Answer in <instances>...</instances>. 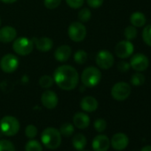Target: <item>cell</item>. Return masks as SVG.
<instances>
[{
	"mask_svg": "<svg viewBox=\"0 0 151 151\" xmlns=\"http://www.w3.org/2000/svg\"><path fill=\"white\" fill-rule=\"evenodd\" d=\"M53 80L60 89L70 91L78 86L79 75L77 69L72 66L61 65L55 69L53 73Z\"/></svg>",
	"mask_w": 151,
	"mask_h": 151,
	"instance_id": "cell-1",
	"label": "cell"
},
{
	"mask_svg": "<svg viewBox=\"0 0 151 151\" xmlns=\"http://www.w3.org/2000/svg\"><path fill=\"white\" fill-rule=\"evenodd\" d=\"M41 141L49 149H56L61 143V134L60 131L53 127L45 129L41 134Z\"/></svg>",
	"mask_w": 151,
	"mask_h": 151,
	"instance_id": "cell-2",
	"label": "cell"
},
{
	"mask_svg": "<svg viewBox=\"0 0 151 151\" xmlns=\"http://www.w3.org/2000/svg\"><path fill=\"white\" fill-rule=\"evenodd\" d=\"M101 79V73L95 67H88L84 69L81 75V81L86 87L92 88L96 86Z\"/></svg>",
	"mask_w": 151,
	"mask_h": 151,
	"instance_id": "cell-3",
	"label": "cell"
},
{
	"mask_svg": "<svg viewBox=\"0 0 151 151\" xmlns=\"http://www.w3.org/2000/svg\"><path fill=\"white\" fill-rule=\"evenodd\" d=\"M0 130L6 136H14L20 130V123L14 116H6L0 120Z\"/></svg>",
	"mask_w": 151,
	"mask_h": 151,
	"instance_id": "cell-4",
	"label": "cell"
},
{
	"mask_svg": "<svg viewBox=\"0 0 151 151\" xmlns=\"http://www.w3.org/2000/svg\"><path fill=\"white\" fill-rule=\"evenodd\" d=\"M34 48V43L32 39L27 38L25 37L15 38L14 44H13V49L14 51L22 56H25L29 54Z\"/></svg>",
	"mask_w": 151,
	"mask_h": 151,
	"instance_id": "cell-5",
	"label": "cell"
},
{
	"mask_svg": "<svg viewBox=\"0 0 151 151\" xmlns=\"http://www.w3.org/2000/svg\"><path fill=\"white\" fill-rule=\"evenodd\" d=\"M69 38L74 42H81L86 37V28L79 22H72L68 29Z\"/></svg>",
	"mask_w": 151,
	"mask_h": 151,
	"instance_id": "cell-6",
	"label": "cell"
},
{
	"mask_svg": "<svg viewBox=\"0 0 151 151\" xmlns=\"http://www.w3.org/2000/svg\"><path fill=\"white\" fill-rule=\"evenodd\" d=\"M131 91L132 89L129 84L125 82H118L113 86L111 89V95L116 101H122L130 96Z\"/></svg>",
	"mask_w": 151,
	"mask_h": 151,
	"instance_id": "cell-7",
	"label": "cell"
},
{
	"mask_svg": "<svg viewBox=\"0 0 151 151\" xmlns=\"http://www.w3.org/2000/svg\"><path fill=\"white\" fill-rule=\"evenodd\" d=\"M19 66V59L17 56L8 53L3 56L0 60V68L6 73H13L14 72Z\"/></svg>",
	"mask_w": 151,
	"mask_h": 151,
	"instance_id": "cell-8",
	"label": "cell"
},
{
	"mask_svg": "<svg viewBox=\"0 0 151 151\" xmlns=\"http://www.w3.org/2000/svg\"><path fill=\"white\" fill-rule=\"evenodd\" d=\"M96 64L102 69H109L114 65V56L108 50H101L95 58Z\"/></svg>",
	"mask_w": 151,
	"mask_h": 151,
	"instance_id": "cell-9",
	"label": "cell"
},
{
	"mask_svg": "<svg viewBox=\"0 0 151 151\" xmlns=\"http://www.w3.org/2000/svg\"><path fill=\"white\" fill-rule=\"evenodd\" d=\"M134 51V46L129 40H123L116 44L115 52L118 58L126 59L130 57Z\"/></svg>",
	"mask_w": 151,
	"mask_h": 151,
	"instance_id": "cell-10",
	"label": "cell"
},
{
	"mask_svg": "<svg viewBox=\"0 0 151 151\" xmlns=\"http://www.w3.org/2000/svg\"><path fill=\"white\" fill-rule=\"evenodd\" d=\"M149 60L143 53H137L131 58L130 66L137 72H142L148 68Z\"/></svg>",
	"mask_w": 151,
	"mask_h": 151,
	"instance_id": "cell-11",
	"label": "cell"
},
{
	"mask_svg": "<svg viewBox=\"0 0 151 151\" xmlns=\"http://www.w3.org/2000/svg\"><path fill=\"white\" fill-rule=\"evenodd\" d=\"M58 96L53 91L47 90L44 92L41 95V102L43 106L48 109H52L56 108V106L58 105Z\"/></svg>",
	"mask_w": 151,
	"mask_h": 151,
	"instance_id": "cell-12",
	"label": "cell"
},
{
	"mask_svg": "<svg viewBox=\"0 0 151 151\" xmlns=\"http://www.w3.org/2000/svg\"><path fill=\"white\" fill-rule=\"evenodd\" d=\"M92 147L94 151H108L110 147V139L106 135H97L92 142Z\"/></svg>",
	"mask_w": 151,
	"mask_h": 151,
	"instance_id": "cell-13",
	"label": "cell"
},
{
	"mask_svg": "<svg viewBox=\"0 0 151 151\" xmlns=\"http://www.w3.org/2000/svg\"><path fill=\"white\" fill-rule=\"evenodd\" d=\"M129 143V139L127 135H125L123 132H117L115 135H113L110 144L112 147L116 150H123L124 149Z\"/></svg>",
	"mask_w": 151,
	"mask_h": 151,
	"instance_id": "cell-14",
	"label": "cell"
},
{
	"mask_svg": "<svg viewBox=\"0 0 151 151\" xmlns=\"http://www.w3.org/2000/svg\"><path fill=\"white\" fill-rule=\"evenodd\" d=\"M32 41L34 45H36V47L37 48V50L43 52H49L52 48V45H53L52 40L47 37H34L32 38Z\"/></svg>",
	"mask_w": 151,
	"mask_h": 151,
	"instance_id": "cell-15",
	"label": "cell"
},
{
	"mask_svg": "<svg viewBox=\"0 0 151 151\" xmlns=\"http://www.w3.org/2000/svg\"><path fill=\"white\" fill-rule=\"evenodd\" d=\"M17 31L14 28L11 26H6L0 29V42L10 43L16 38Z\"/></svg>",
	"mask_w": 151,
	"mask_h": 151,
	"instance_id": "cell-16",
	"label": "cell"
},
{
	"mask_svg": "<svg viewBox=\"0 0 151 151\" xmlns=\"http://www.w3.org/2000/svg\"><path fill=\"white\" fill-rule=\"evenodd\" d=\"M73 124L78 129H86L90 124V117L84 112H78L73 116Z\"/></svg>",
	"mask_w": 151,
	"mask_h": 151,
	"instance_id": "cell-17",
	"label": "cell"
},
{
	"mask_svg": "<svg viewBox=\"0 0 151 151\" xmlns=\"http://www.w3.org/2000/svg\"><path fill=\"white\" fill-rule=\"evenodd\" d=\"M71 53H72V51H71L70 46H68L67 45H63L59 46L55 50L54 57H55L56 60H58L60 62H64V61H67L70 58Z\"/></svg>",
	"mask_w": 151,
	"mask_h": 151,
	"instance_id": "cell-18",
	"label": "cell"
},
{
	"mask_svg": "<svg viewBox=\"0 0 151 151\" xmlns=\"http://www.w3.org/2000/svg\"><path fill=\"white\" fill-rule=\"evenodd\" d=\"M98 101L94 97L86 96L84 97L80 102L81 109L86 112H93L98 109Z\"/></svg>",
	"mask_w": 151,
	"mask_h": 151,
	"instance_id": "cell-19",
	"label": "cell"
},
{
	"mask_svg": "<svg viewBox=\"0 0 151 151\" xmlns=\"http://www.w3.org/2000/svg\"><path fill=\"white\" fill-rule=\"evenodd\" d=\"M86 143H87L86 138L82 133L75 134L72 138V145L77 150H79V151L83 150L85 147L86 146Z\"/></svg>",
	"mask_w": 151,
	"mask_h": 151,
	"instance_id": "cell-20",
	"label": "cell"
},
{
	"mask_svg": "<svg viewBox=\"0 0 151 151\" xmlns=\"http://www.w3.org/2000/svg\"><path fill=\"white\" fill-rule=\"evenodd\" d=\"M130 22L133 27L139 28V27L144 26L146 24L147 20H146L144 14H142L140 12H135V13L132 14V15L130 17Z\"/></svg>",
	"mask_w": 151,
	"mask_h": 151,
	"instance_id": "cell-21",
	"label": "cell"
},
{
	"mask_svg": "<svg viewBox=\"0 0 151 151\" xmlns=\"http://www.w3.org/2000/svg\"><path fill=\"white\" fill-rule=\"evenodd\" d=\"M25 151H43V147L40 142L31 139L27 142L25 146Z\"/></svg>",
	"mask_w": 151,
	"mask_h": 151,
	"instance_id": "cell-22",
	"label": "cell"
},
{
	"mask_svg": "<svg viewBox=\"0 0 151 151\" xmlns=\"http://www.w3.org/2000/svg\"><path fill=\"white\" fill-rule=\"evenodd\" d=\"M131 83L134 86H140L145 83V77L140 72H136L132 76Z\"/></svg>",
	"mask_w": 151,
	"mask_h": 151,
	"instance_id": "cell-23",
	"label": "cell"
},
{
	"mask_svg": "<svg viewBox=\"0 0 151 151\" xmlns=\"http://www.w3.org/2000/svg\"><path fill=\"white\" fill-rule=\"evenodd\" d=\"M60 132L63 136L69 137L74 132V126L70 123H64L60 127Z\"/></svg>",
	"mask_w": 151,
	"mask_h": 151,
	"instance_id": "cell-24",
	"label": "cell"
},
{
	"mask_svg": "<svg viewBox=\"0 0 151 151\" xmlns=\"http://www.w3.org/2000/svg\"><path fill=\"white\" fill-rule=\"evenodd\" d=\"M54 83V80L52 78H51L50 76H43V77L40 78L39 79V85L42 88H45V89H48L50 87L52 86Z\"/></svg>",
	"mask_w": 151,
	"mask_h": 151,
	"instance_id": "cell-25",
	"label": "cell"
},
{
	"mask_svg": "<svg viewBox=\"0 0 151 151\" xmlns=\"http://www.w3.org/2000/svg\"><path fill=\"white\" fill-rule=\"evenodd\" d=\"M74 60L78 64H84L87 60V53L84 50H78L74 54Z\"/></svg>",
	"mask_w": 151,
	"mask_h": 151,
	"instance_id": "cell-26",
	"label": "cell"
},
{
	"mask_svg": "<svg viewBox=\"0 0 151 151\" xmlns=\"http://www.w3.org/2000/svg\"><path fill=\"white\" fill-rule=\"evenodd\" d=\"M124 37H125L126 40L131 41V40H133L134 38H136L138 32H137L136 28L133 27V26L132 25V26H128V27L124 29Z\"/></svg>",
	"mask_w": 151,
	"mask_h": 151,
	"instance_id": "cell-27",
	"label": "cell"
},
{
	"mask_svg": "<svg viewBox=\"0 0 151 151\" xmlns=\"http://www.w3.org/2000/svg\"><path fill=\"white\" fill-rule=\"evenodd\" d=\"M142 38L146 45L151 46V24L147 25L142 31Z\"/></svg>",
	"mask_w": 151,
	"mask_h": 151,
	"instance_id": "cell-28",
	"label": "cell"
},
{
	"mask_svg": "<svg viewBox=\"0 0 151 151\" xmlns=\"http://www.w3.org/2000/svg\"><path fill=\"white\" fill-rule=\"evenodd\" d=\"M92 17V13L88 8H82L78 13V19L81 22H88Z\"/></svg>",
	"mask_w": 151,
	"mask_h": 151,
	"instance_id": "cell-29",
	"label": "cell"
},
{
	"mask_svg": "<svg viewBox=\"0 0 151 151\" xmlns=\"http://www.w3.org/2000/svg\"><path fill=\"white\" fill-rule=\"evenodd\" d=\"M0 151H15L14 144L6 139L0 140Z\"/></svg>",
	"mask_w": 151,
	"mask_h": 151,
	"instance_id": "cell-30",
	"label": "cell"
},
{
	"mask_svg": "<svg viewBox=\"0 0 151 151\" xmlns=\"http://www.w3.org/2000/svg\"><path fill=\"white\" fill-rule=\"evenodd\" d=\"M25 134L29 139H34L37 135V128L34 124H29L25 129Z\"/></svg>",
	"mask_w": 151,
	"mask_h": 151,
	"instance_id": "cell-31",
	"label": "cell"
},
{
	"mask_svg": "<svg viewBox=\"0 0 151 151\" xmlns=\"http://www.w3.org/2000/svg\"><path fill=\"white\" fill-rule=\"evenodd\" d=\"M94 128L98 132H102L106 130L107 128V123L104 119L102 118H99L97 120H95L94 122Z\"/></svg>",
	"mask_w": 151,
	"mask_h": 151,
	"instance_id": "cell-32",
	"label": "cell"
},
{
	"mask_svg": "<svg viewBox=\"0 0 151 151\" xmlns=\"http://www.w3.org/2000/svg\"><path fill=\"white\" fill-rule=\"evenodd\" d=\"M68 6L73 9H78L83 6L85 0H66Z\"/></svg>",
	"mask_w": 151,
	"mask_h": 151,
	"instance_id": "cell-33",
	"label": "cell"
},
{
	"mask_svg": "<svg viewBox=\"0 0 151 151\" xmlns=\"http://www.w3.org/2000/svg\"><path fill=\"white\" fill-rule=\"evenodd\" d=\"M61 2V0H44V5L47 9L57 8Z\"/></svg>",
	"mask_w": 151,
	"mask_h": 151,
	"instance_id": "cell-34",
	"label": "cell"
},
{
	"mask_svg": "<svg viewBox=\"0 0 151 151\" xmlns=\"http://www.w3.org/2000/svg\"><path fill=\"white\" fill-rule=\"evenodd\" d=\"M104 0H86V2L88 4V6L92 8H99L100 6H102Z\"/></svg>",
	"mask_w": 151,
	"mask_h": 151,
	"instance_id": "cell-35",
	"label": "cell"
},
{
	"mask_svg": "<svg viewBox=\"0 0 151 151\" xmlns=\"http://www.w3.org/2000/svg\"><path fill=\"white\" fill-rule=\"evenodd\" d=\"M130 68H131L130 63L127 61H120L117 65V68L121 72H127L130 69Z\"/></svg>",
	"mask_w": 151,
	"mask_h": 151,
	"instance_id": "cell-36",
	"label": "cell"
},
{
	"mask_svg": "<svg viewBox=\"0 0 151 151\" xmlns=\"http://www.w3.org/2000/svg\"><path fill=\"white\" fill-rule=\"evenodd\" d=\"M1 1L5 4H13V3H15L17 0H1Z\"/></svg>",
	"mask_w": 151,
	"mask_h": 151,
	"instance_id": "cell-37",
	"label": "cell"
},
{
	"mask_svg": "<svg viewBox=\"0 0 151 151\" xmlns=\"http://www.w3.org/2000/svg\"><path fill=\"white\" fill-rule=\"evenodd\" d=\"M141 151H151V146H145L141 149Z\"/></svg>",
	"mask_w": 151,
	"mask_h": 151,
	"instance_id": "cell-38",
	"label": "cell"
},
{
	"mask_svg": "<svg viewBox=\"0 0 151 151\" xmlns=\"http://www.w3.org/2000/svg\"><path fill=\"white\" fill-rule=\"evenodd\" d=\"M0 25H1V18H0Z\"/></svg>",
	"mask_w": 151,
	"mask_h": 151,
	"instance_id": "cell-39",
	"label": "cell"
}]
</instances>
